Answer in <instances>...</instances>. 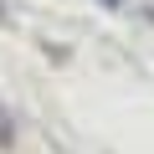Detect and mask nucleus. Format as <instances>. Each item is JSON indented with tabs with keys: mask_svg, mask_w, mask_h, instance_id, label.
Segmentation results:
<instances>
[{
	"mask_svg": "<svg viewBox=\"0 0 154 154\" xmlns=\"http://www.w3.org/2000/svg\"><path fill=\"white\" fill-rule=\"evenodd\" d=\"M103 11H128V0H98Z\"/></svg>",
	"mask_w": 154,
	"mask_h": 154,
	"instance_id": "f257e3e1",
	"label": "nucleus"
}]
</instances>
